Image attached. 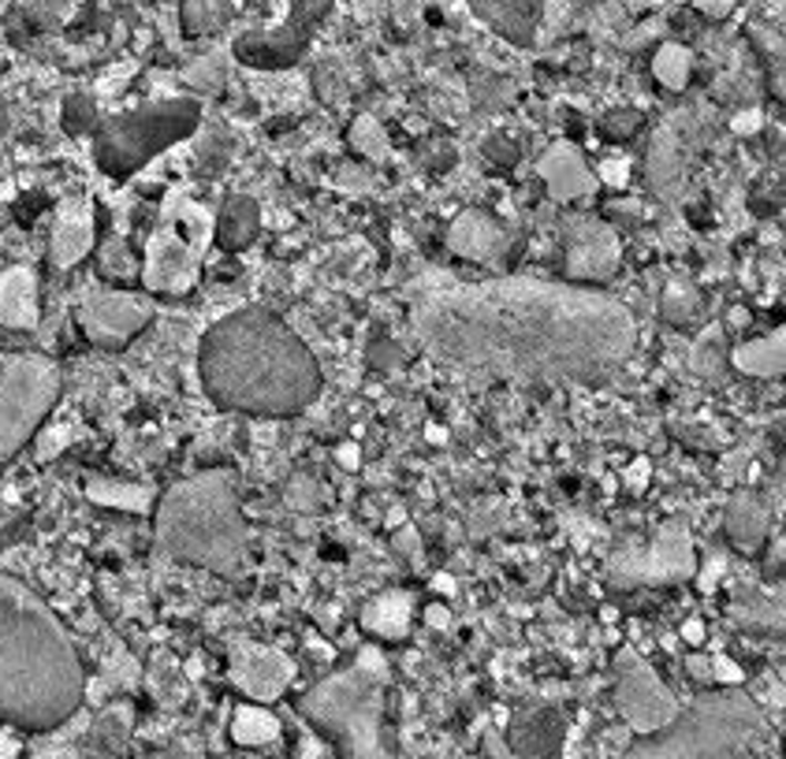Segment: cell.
<instances>
[{
	"instance_id": "obj_31",
	"label": "cell",
	"mask_w": 786,
	"mask_h": 759,
	"mask_svg": "<svg viewBox=\"0 0 786 759\" xmlns=\"http://www.w3.org/2000/svg\"><path fill=\"white\" fill-rule=\"evenodd\" d=\"M347 138H350V149H355V153H362L366 160H374V164H380V160L391 157L385 127H380L374 116H358V120L350 123Z\"/></svg>"
},
{
	"instance_id": "obj_32",
	"label": "cell",
	"mask_w": 786,
	"mask_h": 759,
	"mask_svg": "<svg viewBox=\"0 0 786 759\" xmlns=\"http://www.w3.org/2000/svg\"><path fill=\"white\" fill-rule=\"evenodd\" d=\"M225 0H183V30L187 34H209L225 19Z\"/></svg>"
},
{
	"instance_id": "obj_36",
	"label": "cell",
	"mask_w": 786,
	"mask_h": 759,
	"mask_svg": "<svg viewBox=\"0 0 786 759\" xmlns=\"http://www.w3.org/2000/svg\"><path fill=\"white\" fill-rule=\"evenodd\" d=\"M485 157L493 160V164L499 168H515L518 160H523V149H518L515 138H507V134H493L485 142Z\"/></svg>"
},
{
	"instance_id": "obj_3",
	"label": "cell",
	"mask_w": 786,
	"mask_h": 759,
	"mask_svg": "<svg viewBox=\"0 0 786 759\" xmlns=\"http://www.w3.org/2000/svg\"><path fill=\"white\" fill-rule=\"evenodd\" d=\"M87 670L49 603L0 570V722L49 733L82 708Z\"/></svg>"
},
{
	"instance_id": "obj_25",
	"label": "cell",
	"mask_w": 786,
	"mask_h": 759,
	"mask_svg": "<svg viewBox=\"0 0 786 759\" xmlns=\"http://www.w3.org/2000/svg\"><path fill=\"white\" fill-rule=\"evenodd\" d=\"M735 369H742L746 377H757V380H779L783 369H786V331L775 328L772 336H760V339H749V343H738L735 354Z\"/></svg>"
},
{
	"instance_id": "obj_44",
	"label": "cell",
	"mask_w": 786,
	"mask_h": 759,
	"mask_svg": "<svg viewBox=\"0 0 786 759\" xmlns=\"http://www.w3.org/2000/svg\"><path fill=\"white\" fill-rule=\"evenodd\" d=\"M645 469H649V462H645V458H637V462L626 469V485H630V488H645Z\"/></svg>"
},
{
	"instance_id": "obj_21",
	"label": "cell",
	"mask_w": 786,
	"mask_h": 759,
	"mask_svg": "<svg viewBox=\"0 0 786 759\" xmlns=\"http://www.w3.org/2000/svg\"><path fill=\"white\" fill-rule=\"evenodd\" d=\"M41 302H38V276L27 264L0 272V324L12 331L38 328Z\"/></svg>"
},
{
	"instance_id": "obj_9",
	"label": "cell",
	"mask_w": 786,
	"mask_h": 759,
	"mask_svg": "<svg viewBox=\"0 0 786 759\" xmlns=\"http://www.w3.org/2000/svg\"><path fill=\"white\" fill-rule=\"evenodd\" d=\"M60 388L63 377L52 358L0 350V473L38 436Z\"/></svg>"
},
{
	"instance_id": "obj_20",
	"label": "cell",
	"mask_w": 786,
	"mask_h": 759,
	"mask_svg": "<svg viewBox=\"0 0 786 759\" xmlns=\"http://www.w3.org/2000/svg\"><path fill=\"white\" fill-rule=\"evenodd\" d=\"M540 4H545V0H470L474 16L518 49L534 46L537 23H540Z\"/></svg>"
},
{
	"instance_id": "obj_1",
	"label": "cell",
	"mask_w": 786,
	"mask_h": 759,
	"mask_svg": "<svg viewBox=\"0 0 786 759\" xmlns=\"http://www.w3.org/2000/svg\"><path fill=\"white\" fill-rule=\"evenodd\" d=\"M418 343L455 369L518 383H593L637 347L634 313L581 283L534 276H421L410 287Z\"/></svg>"
},
{
	"instance_id": "obj_34",
	"label": "cell",
	"mask_w": 786,
	"mask_h": 759,
	"mask_svg": "<svg viewBox=\"0 0 786 759\" xmlns=\"http://www.w3.org/2000/svg\"><path fill=\"white\" fill-rule=\"evenodd\" d=\"M641 131V112L637 109H611L600 116V134L608 138V142H626V138H634Z\"/></svg>"
},
{
	"instance_id": "obj_30",
	"label": "cell",
	"mask_w": 786,
	"mask_h": 759,
	"mask_svg": "<svg viewBox=\"0 0 786 759\" xmlns=\"http://www.w3.org/2000/svg\"><path fill=\"white\" fill-rule=\"evenodd\" d=\"M660 313L667 324H689L700 317V291L686 280H671L660 298Z\"/></svg>"
},
{
	"instance_id": "obj_37",
	"label": "cell",
	"mask_w": 786,
	"mask_h": 759,
	"mask_svg": "<svg viewBox=\"0 0 786 759\" xmlns=\"http://www.w3.org/2000/svg\"><path fill=\"white\" fill-rule=\"evenodd\" d=\"M63 127L71 134H82L87 127H93V101L90 98H71L68 112H63Z\"/></svg>"
},
{
	"instance_id": "obj_26",
	"label": "cell",
	"mask_w": 786,
	"mask_h": 759,
	"mask_svg": "<svg viewBox=\"0 0 786 759\" xmlns=\"http://www.w3.org/2000/svg\"><path fill=\"white\" fill-rule=\"evenodd\" d=\"M87 499L93 507H109V510H123V515H150L153 510V491L142 485H123V480H87Z\"/></svg>"
},
{
	"instance_id": "obj_17",
	"label": "cell",
	"mask_w": 786,
	"mask_h": 759,
	"mask_svg": "<svg viewBox=\"0 0 786 759\" xmlns=\"http://www.w3.org/2000/svg\"><path fill=\"white\" fill-rule=\"evenodd\" d=\"M98 239V217L87 198H71L57 209L49 234V258L57 269H76V264L93 250Z\"/></svg>"
},
{
	"instance_id": "obj_14",
	"label": "cell",
	"mask_w": 786,
	"mask_h": 759,
	"mask_svg": "<svg viewBox=\"0 0 786 759\" xmlns=\"http://www.w3.org/2000/svg\"><path fill=\"white\" fill-rule=\"evenodd\" d=\"M623 242L619 231L604 220L575 217L563 231V276L567 283H608L619 272Z\"/></svg>"
},
{
	"instance_id": "obj_18",
	"label": "cell",
	"mask_w": 786,
	"mask_h": 759,
	"mask_svg": "<svg viewBox=\"0 0 786 759\" xmlns=\"http://www.w3.org/2000/svg\"><path fill=\"white\" fill-rule=\"evenodd\" d=\"M563 733L567 722L548 703L523 708L511 719V748L518 759H563Z\"/></svg>"
},
{
	"instance_id": "obj_48",
	"label": "cell",
	"mask_w": 786,
	"mask_h": 759,
	"mask_svg": "<svg viewBox=\"0 0 786 759\" xmlns=\"http://www.w3.org/2000/svg\"><path fill=\"white\" fill-rule=\"evenodd\" d=\"M683 637L689 640V645H700V637H705V629H700V622H686Z\"/></svg>"
},
{
	"instance_id": "obj_10",
	"label": "cell",
	"mask_w": 786,
	"mask_h": 759,
	"mask_svg": "<svg viewBox=\"0 0 786 759\" xmlns=\"http://www.w3.org/2000/svg\"><path fill=\"white\" fill-rule=\"evenodd\" d=\"M608 581L615 588H656V585H683L697 577V548L686 521H664L649 543L611 551Z\"/></svg>"
},
{
	"instance_id": "obj_49",
	"label": "cell",
	"mask_w": 786,
	"mask_h": 759,
	"mask_svg": "<svg viewBox=\"0 0 786 759\" xmlns=\"http://www.w3.org/2000/svg\"><path fill=\"white\" fill-rule=\"evenodd\" d=\"M339 462H344V466H358V447H339Z\"/></svg>"
},
{
	"instance_id": "obj_4",
	"label": "cell",
	"mask_w": 786,
	"mask_h": 759,
	"mask_svg": "<svg viewBox=\"0 0 786 759\" xmlns=\"http://www.w3.org/2000/svg\"><path fill=\"white\" fill-rule=\"evenodd\" d=\"M157 548L217 577H239L250 559L236 469H206L176 480L157 499Z\"/></svg>"
},
{
	"instance_id": "obj_42",
	"label": "cell",
	"mask_w": 786,
	"mask_h": 759,
	"mask_svg": "<svg viewBox=\"0 0 786 759\" xmlns=\"http://www.w3.org/2000/svg\"><path fill=\"white\" fill-rule=\"evenodd\" d=\"M396 548H399L402 555H410V562H418V555H421L418 532H414V529H399V532H396Z\"/></svg>"
},
{
	"instance_id": "obj_8",
	"label": "cell",
	"mask_w": 786,
	"mask_h": 759,
	"mask_svg": "<svg viewBox=\"0 0 786 759\" xmlns=\"http://www.w3.org/2000/svg\"><path fill=\"white\" fill-rule=\"evenodd\" d=\"M212 209L198 201L172 198L161 212V223L146 242V261L138 280L150 294H187L201 276V258L212 242Z\"/></svg>"
},
{
	"instance_id": "obj_45",
	"label": "cell",
	"mask_w": 786,
	"mask_h": 759,
	"mask_svg": "<svg viewBox=\"0 0 786 759\" xmlns=\"http://www.w3.org/2000/svg\"><path fill=\"white\" fill-rule=\"evenodd\" d=\"M783 551H786V543H783V537H775V543H772V551H768V573H779L783 570Z\"/></svg>"
},
{
	"instance_id": "obj_33",
	"label": "cell",
	"mask_w": 786,
	"mask_h": 759,
	"mask_svg": "<svg viewBox=\"0 0 786 759\" xmlns=\"http://www.w3.org/2000/svg\"><path fill=\"white\" fill-rule=\"evenodd\" d=\"M225 79H228V63L225 57H201L198 63H190V68L183 71V82H190L195 90H206V93H217L220 87H225Z\"/></svg>"
},
{
	"instance_id": "obj_15",
	"label": "cell",
	"mask_w": 786,
	"mask_h": 759,
	"mask_svg": "<svg viewBox=\"0 0 786 759\" xmlns=\"http://www.w3.org/2000/svg\"><path fill=\"white\" fill-rule=\"evenodd\" d=\"M518 231L496 217H488L481 209H462L448 228V250L462 261H477L485 269H507L511 258L518 253Z\"/></svg>"
},
{
	"instance_id": "obj_12",
	"label": "cell",
	"mask_w": 786,
	"mask_h": 759,
	"mask_svg": "<svg viewBox=\"0 0 786 759\" xmlns=\"http://www.w3.org/2000/svg\"><path fill=\"white\" fill-rule=\"evenodd\" d=\"M328 12V0H295L288 19L272 30H247V34L236 38V57L250 68L265 71H280L291 68L295 60L302 57L306 46H310L317 23Z\"/></svg>"
},
{
	"instance_id": "obj_13",
	"label": "cell",
	"mask_w": 786,
	"mask_h": 759,
	"mask_svg": "<svg viewBox=\"0 0 786 759\" xmlns=\"http://www.w3.org/2000/svg\"><path fill=\"white\" fill-rule=\"evenodd\" d=\"M76 320L93 347L120 350L153 320V302L131 291H87L79 298Z\"/></svg>"
},
{
	"instance_id": "obj_7",
	"label": "cell",
	"mask_w": 786,
	"mask_h": 759,
	"mask_svg": "<svg viewBox=\"0 0 786 759\" xmlns=\"http://www.w3.org/2000/svg\"><path fill=\"white\" fill-rule=\"evenodd\" d=\"M201 104L195 98H165L101 120L93 134V160L105 176L131 179L168 146L198 131Z\"/></svg>"
},
{
	"instance_id": "obj_40",
	"label": "cell",
	"mask_w": 786,
	"mask_h": 759,
	"mask_svg": "<svg viewBox=\"0 0 786 759\" xmlns=\"http://www.w3.org/2000/svg\"><path fill=\"white\" fill-rule=\"evenodd\" d=\"M63 447H68V429H52V432H46L38 440V458H41V462H49V458L60 455Z\"/></svg>"
},
{
	"instance_id": "obj_39",
	"label": "cell",
	"mask_w": 786,
	"mask_h": 759,
	"mask_svg": "<svg viewBox=\"0 0 786 759\" xmlns=\"http://www.w3.org/2000/svg\"><path fill=\"white\" fill-rule=\"evenodd\" d=\"M369 361H374L377 369H396V366H402V350L391 343V339H374Z\"/></svg>"
},
{
	"instance_id": "obj_50",
	"label": "cell",
	"mask_w": 786,
	"mask_h": 759,
	"mask_svg": "<svg viewBox=\"0 0 786 759\" xmlns=\"http://www.w3.org/2000/svg\"><path fill=\"white\" fill-rule=\"evenodd\" d=\"M432 588L444 592V596H455V581H451V577H432Z\"/></svg>"
},
{
	"instance_id": "obj_24",
	"label": "cell",
	"mask_w": 786,
	"mask_h": 759,
	"mask_svg": "<svg viewBox=\"0 0 786 759\" xmlns=\"http://www.w3.org/2000/svg\"><path fill=\"white\" fill-rule=\"evenodd\" d=\"M414 626V600L407 592L374 596L362 607V629L377 640H402Z\"/></svg>"
},
{
	"instance_id": "obj_43",
	"label": "cell",
	"mask_w": 786,
	"mask_h": 759,
	"mask_svg": "<svg viewBox=\"0 0 786 759\" xmlns=\"http://www.w3.org/2000/svg\"><path fill=\"white\" fill-rule=\"evenodd\" d=\"M694 4H697L708 19H724V16H730L735 0H694Z\"/></svg>"
},
{
	"instance_id": "obj_41",
	"label": "cell",
	"mask_w": 786,
	"mask_h": 759,
	"mask_svg": "<svg viewBox=\"0 0 786 759\" xmlns=\"http://www.w3.org/2000/svg\"><path fill=\"white\" fill-rule=\"evenodd\" d=\"M686 670L694 673L697 681H716V656H689L686 659Z\"/></svg>"
},
{
	"instance_id": "obj_2",
	"label": "cell",
	"mask_w": 786,
	"mask_h": 759,
	"mask_svg": "<svg viewBox=\"0 0 786 759\" xmlns=\"http://www.w3.org/2000/svg\"><path fill=\"white\" fill-rule=\"evenodd\" d=\"M198 377L220 410L253 417L302 413L321 395L314 350L265 306H242L206 331Z\"/></svg>"
},
{
	"instance_id": "obj_35",
	"label": "cell",
	"mask_w": 786,
	"mask_h": 759,
	"mask_svg": "<svg viewBox=\"0 0 786 759\" xmlns=\"http://www.w3.org/2000/svg\"><path fill=\"white\" fill-rule=\"evenodd\" d=\"M101 272H105V276H116V280H127V276H135L131 250H127L120 239H112L109 246H105V253H101Z\"/></svg>"
},
{
	"instance_id": "obj_27",
	"label": "cell",
	"mask_w": 786,
	"mask_h": 759,
	"mask_svg": "<svg viewBox=\"0 0 786 759\" xmlns=\"http://www.w3.org/2000/svg\"><path fill=\"white\" fill-rule=\"evenodd\" d=\"M649 183L656 194L675 198L683 190V153H678V142L671 131H660L649 149Z\"/></svg>"
},
{
	"instance_id": "obj_22",
	"label": "cell",
	"mask_w": 786,
	"mask_h": 759,
	"mask_svg": "<svg viewBox=\"0 0 786 759\" xmlns=\"http://www.w3.org/2000/svg\"><path fill=\"white\" fill-rule=\"evenodd\" d=\"M724 529L742 555H757L772 537V510L753 491H738L724 510Z\"/></svg>"
},
{
	"instance_id": "obj_16",
	"label": "cell",
	"mask_w": 786,
	"mask_h": 759,
	"mask_svg": "<svg viewBox=\"0 0 786 759\" xmlns=\"http://www.w3.org/2000/svg\"><path fill=\"white\" fill-rule=\"evenodd\" d=\"M231 686L253 703H272L280 700L288 686L295 681V662L283 656L280 648L269 645H239L231 651Z\"/></svg>"
},
{
	"instance_id": "obj_23",
	"label": "cell",
	"mask_w": 786,
	"mask_h": 759,
	"mask_svg": "<svg viewBox=\"0 0 786 759\" xmlns=\"http://www.w3.org/2000/svg\"><path fill=\"white\" fill-rule=\"evenodd\" d=\"M261 231V209L250 194H231L225 201V209L217 212V223H212V242L228 253H239L258 239Z\"/></svg>"
},
{
	"instance_id": "obj_47",
	"label": "cell",
	"mask_w": 786,
	"mask_h": 759,
	"mask_svg": "<svg viewBox=\"0 0 786 759\" xmlns=\"http://www.w3.org/2000/svg\"><path fill=\"white\" fill-rule=\"evenodd\" d=\"M425 618H429V626L432 629H444V626H448L451 622V611H448V607H429V611H425Z\"/></svg>"
},
{
	"instance_id": "obj_11",
	"label": "cell",
	"mask_w": 786,
	"mask_h": 759,
	"mask_svg": "<svg viewBox=\"0 0 786 759\" xmlns=\"http://www.w3.org/2000/svg\"><path fill=\"white\" fill-rule=\"evenodd\" d=\"M615 708H619L626 730L656 733L678 715L675 692L664 686V678L645 656L634 648L615 651Z\"/></svg>"
},
{
	"instance_id": "obj_46",
	"label": "cell",
	"mask_w": 786,
	"mask_h": 759,
	"mask_svg": "<svg viewBox=\"0 0 786 759\" xmlns=\"http://www.w3.org/2000/svg\"><path fill=\"white\" fill-rule=\"evenodd\" d=\"M760 127V116L757 112H742V116H735V131L738 134H749V131H757Z\"/></svg>"
},
{
	"instance_id": "obj_5",
	"label": "cell",
	"mask_w": 786,
	"mask_h": 759,
	"mask_svg": "<svg viewBox=\"0 0 786 759\" xmlns=\"http://www.w3.org/2000/svg\"><path fill=\"white\" fill-rule=\"evenodd\" d=\"M764 733L768 719L760 703L738 686H727L694 697L664 730L626 748L623 759H746Z\"/></svg>"
},
{
	"instance_id": "obj_28",
	"label": "cell",
	"mask_w": 786,
	"mask_h": 759,
	"mask_svg": "<svg viewBox=\"0 0 786 759\" xmlns=\"http://www.w3.org/2000/svg\"><path fill=\"white\" fill-rule=\"evenodd\" d=\"M231 737H236V745L242 748H258V745H272L276 737H280V719L261 708V703H247V708L236 711V719H231Z\"/></svg>"
},
{
	"instance_id": "obj_19",
	"label": "cell",
	"mask_w": 786,
	"mask_h": 759,
	"mask_svg": "<svg viewBox=\"0 0 786 759\" xmlns=\"http://www.w3.org/2000/svg\"><path fill=\"white\" fill-rule=\"evenodd\" d=\"M537 176H540V183L548 187L551 201L589 198L593 187H597V176L589 172V164L581 160V153L570 142L548 146L537 160Z\"/></svg>"
},
{
	"instance_id": "obj_38",
	"label": "cell",
	"mask_w": 786,
	"mask_h": 759,
	"mask_svg": "<svg viewBox=\"0 0 786 759\" xmlns=\"http://www.w3.org/2000/svg\"><path fill=\"white\" fill-rule=\"evenodd\" d=\"M597 179H600V183L615 187V190H623L626 183H630V160H626V157L600 160V164H597Z\"/></svg>"
},
{
	"instance_id": "obj_6",
	"label": "cell",
	"mask_w": 786,
	"mask_h": 759,
	"mask_svg": "<svg viewBox=\"0 0 786 759\" xmlns=\"http://www.w3.org/2000/svg\"><path fill=\"white\" fill-rule=\"evenodd\" d=\"M388 700V662L380 648H362L347 670L302 692V719L321 730L344 759H380V722Z\"/></svg>"
},
{
	"instance_id": "obj_29",
	"label": "cell",
	"mask_w": 786,
	"mask_h": 759,
	"mask_svg": "<svg viewBox=\"0 0 786 759\" xmlns=\"http://www.w3.org/2000/svg\"><path fill=\"white\" fill-rule=\"evenodd\" d=\"M653 74L667 90H686L689 74H694V52L686 46H660L653 57Z\"/></svg>"
}]
</instances>
